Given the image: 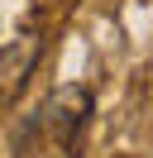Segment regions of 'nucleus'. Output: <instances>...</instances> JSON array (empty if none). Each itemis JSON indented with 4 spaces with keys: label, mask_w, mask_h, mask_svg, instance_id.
I'll return each mask as SVG.
<instances>
[{
    "label": "nucleus",
    "mask_w": 153,
    "mask_h": 158,
    "mask_svg": "<svg viewBox=\"0 0 153 158\" xmlns=\"http://www.w3.org/2000/svg\"><path fill=\"white\" fill-rule=\"evenodd\" d=\"M86 115H91V96L81 86H57L53 91V101H48V129L57 134V144H72L76 129L86 125Z\"/></svg>",
    "instance_id": "obj_1"
},
{
    "label": "nucleus",
    "mask_w": 153,
    "mask_h": 158,
    "mask_svg": "<svg viewBox=\"0 0 153 158\" xmlns=\"http://www.w3.org/2000/svg\"><path fill=\"white\" fill-rule=\"evenodd\" d=\"M29 62H34V48H10L5 58H0V101H10L19 86H24Z\"/></svg>",
    "instance_id": "obj_2"
}]
</instances>
